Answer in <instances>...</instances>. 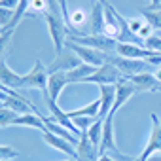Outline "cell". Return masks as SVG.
<instances>
[{
	"mask_svg": "<svg viewBox=\"0 0 161 161\" xmlns=\"http://www.w3.org/2000/svg\"><path fill=\"white\" fill-rule=\"evenodd\" d=\"M46 19V25H47V32H49V38L53 42V47H55V53H61L66 46V40H68V34H70V29L68 25L64 23V17L61 14H51L47 12L44 15Z\"/></svg>",
	"mask_w": 161,
	"mask_h": 161,
	"instance_id": "cell-1",
	"label": "cell"
},
{
	"mask_svg": "<svg viewBox=\"0 0 161 161\" xmlns=\"http://www.w3.org/2000/svg\"><path fill=\"white\" fill-rule=\"evenodd\" d=\"M114 116L116 112H110L104 119H103V138H101V146H99V153H116L119 159H125V161H133L135 157L131 155H125L118 144H116V136H114Z\"/></svg>",
	"mask_w": 161,
	"mask_h": 161,
	"instance_id": "cell-2",
	"label": "cell"
},
{
	"mask_svg": "<svg viewBox=\"0 0 161 161\" xmlns=\"http://www.w3.org/2000/svg\"><path fill=\"white\" fill-rule=\"evenodd\" d=\"M66 42H74V44H80V46H87V47L99 49L103 53H116V46H118V40L108 38L104 34H68Z\"/></svg>",
	"mask_w": 161,
	"mask_h": 161,
	"instance_id": "cell-3",
	"label": "cell"
},
{
	"mask_svg": "<svg viewBox=\"0 0 161 161\" xmlns=\"http://www.w3.org/2000/svg\"><path fill=\"white\" fill-rule=\"evenodd\" d=\"M104 61L110 63L112 66H116L125 78L127 76H135V74H140V72H152V66L144 61V59H127V57H119L116 53H106L104 55Z\"/></svg>",
	"mask_w": 161,
	"mask_h": 161,
	"instance_id": "cell-4",
	"label": "cell"
},
{
	"mask_svg": "<svg viewBox=\"0 0 161 161\" xmlns=\"http://www.w3.org/2000/svg\"><path fill=\"white\" fill-rule=\"evenodd\" d=\"M125 76L116 68L112 66L110 63H104L103 66H99L95 70V74H91L84 84H97V86H118L119 82H123Z\"/></svg>",
	"mask_w": 161,
	"mask_h": 161,
	"instance_id": "cell-5",
	"label": "cell"
},
{
	"mask_svg": "<svg viewBox=\"0 0 161 161\" xmlns=\"http://www.w3.org/2000/svg\"><path fill=\"white\" fill-rule=\"evenodd\" d=\"M47 66H44L42 61H34L32 68L25 74V89L32 87V89H40L44 95L47 93Z\"/></svg>",
	"mask_w": 161,
	"mask_h": 161,
	"instance_id": "cell-6",
	"label": "cell"
},
{
	"mask_svg": "<svg viewBox=\"0 0 161 161\" xmlns=\"http://www.w3.org/2000/svg\"><path fill=\"white\" fill-rule=\"evenodd\" d=\"M150 119H152V131L142 153L138 155V161H146L150 155L161 153V119L157 118V114H150Z\"/></svg>",
	"mask_w": 161,
	"mask_h": 161,
	"instance_id": "cell-7",
	"label": "cell"
},
{
	"mask_svg": "<svg viewBox=\"0 0 161 161\" xmlns=\"http://www.w3.org/2000/svg\"><path fill=\"white\" fill-rule=\"evenodd\" d=\"M82 64V61L78 59V55L74 51H70L68 47H64L61 53H55L53 63H49L47 66V74H55V72H70L76 66Z\"/></svg>",
	"mask_w": 161,
	"mask_h": 161,
	"instance_id": "cell-8",
	"label": "cell"
},
{
	"mask_svg": "<svg viewBox=\"0 0 161 161\" xmlns=\"http://www.w3.org/2000/svg\"><path fill=\"white\" fill-rule=\"evenodd\" d=\"M64 47H68L70 51H74L78 55V59L82 61V63H86V64H91V66L99 68V66H103L106 63L104 61L106 53H103L99 49H93V47H87V46H80V44H74V42H66Z\"/></svg>",
	"mask_w": 161,
	"mask_h": 161,
	"instance_id": "cell-9",
	"label": "cell"
},
{
	"mask_svg": "<svg viewBox=\"0 0 161 161\" xmlns=\"http://www.w3.org/2000/svg\"><path fill=\"white\" fill-rule=\"evenodd\" d=\"M0 82L8 91L19 93V89H25V74H17L15 70L10 68L6 59H2L0 61Z\"/></svg>",
	"mask_w": 161,
	"mask_h": 161,
	"instance_id": "cell-10",
	"label": "cell"
},
{
	"mask_svg": "<svg viewBox=\"0 0 161 161\" xmlns=\"http://www.w3.org/2000/svg\"><path fill=\"white\" fill-rule=\"evenodd\" d=\"M68 84H70V82H68L66 72L49 74V78H47V93H46L44 97H47V99L53 101V103H59V97H61L63 89H64Z\"/></svg>",
	"mask_w": 161,
	"mask_h": 161,
	"instance_id": "cell-11",
	"label": "cell"
},
{
	"mask_svg": "<svg viewBox=\"0 0 161 161\" xmlns=\"http://www.w3.org/2000/svg\"><path fill=\"white\" fill-rule=\"evenodd\" d=\"M99 155V146H95L84 133L76 144V161H97Z\"/></svg>",
	"mask_w": 161,
	"mask_h": 161,
	"instance_id": "cell-12",
	"label": "cell"
},
{
	"mask_svg": "<svg viewBox=\"0 0 161 161\" xmlns=\"http://www.w3.org/2000/svg\"><path fill=\"white\" fill-rule=\"evenodd\" d=\"M42 138H44V142H46L47 146L55 148L57 152H63V153H64L66 157H70V159H76V144H72V142H68L66 138H61V136H57V135H53V133H49V131L42 133Z\"/></svg>",
	"mask_w": 161,
	"mask_h": 161,
	"instance_id": "cell-13",
	"label": "cell"
},
{
	"mask_svg": "<svg viewBox=\"0 0 161 161\" xmlns=\"http://www.w3.org/2000/svg\"><path fill=\"white\" fill-rule=\"evenodd\" d=\"M127 82H131L138 93H144V91H157V87L161 86L155 76L152 72H140V74H135V76H127L125 78Z\"/></svg>",
	"mask_w": 161,
	"mask_h": 161,
	"instance_id": "cell-14",
	"label": "cell"
},
{
	"mask_svg": "<svg viewBox=\"0 0 161 161\" xmlns=\"http://www.w3.org/2000/svg\"><path fill=\"white\" fill-rule=\"evenodd\" d=\"M152 51L146 49L144 46L138 44H129V42H118L116 46V55L127 57V59H146Z\"/></svg>",
	"mask_w": 161,
	"mask_h": 161,
	"instance_id": "cell-15",
	"label": "cell"
},
{
	"mask_svg": "<svg viewBox=\"0 0 161 161\" xmlns=\"http://www.w3.org/2000/svg\"><path fill=\"white\" fill-rule=\"evenodd\" d=\"M138 91H136V87L131 84V82H127V80H123V82H119L118 86H116V101H114V106H112V112H118L133 95H136Z\"/></svg>",
	"mask_w": 161,
	"mask_h": 161,
	"instance_id": "cell-16",
	"label": "cell"
},
{
	"mask_svg": "<svg viewBox=\"0 0 161 161\" xmlns=\"http://www.w3.org/2000/svg\"><path fill=\"white\" fill-rule=\"evenodd\" d=\"M91 32L89 34H103L104 29V6L101 2H93V10H91V21H89Z\"/></svg>",
	"mask_w": 161,
	"mask_h": 161,
	"instance_id": "cell-17",
	"label": "cell"
},
{
	"mask_svg": "<svg viewBox=\"0 0 161 161\" xmlns=\"http://www.w3.org/2000/svg\"><path fill=\"white\" fill-rule=\"evenodd\" d=\"M95 70H97V66H91V64L82 63L80 66H76L74 70L66 72V76H68V82L70 84H84L91 74H95Z\"/></svg>",
	"mask_w": 161,
	"mask_h": 161,
	"instance_id": "cell-18",
	"label": "cell"
},
{
	"mask_svg": "<svg viewBox=\"0 0 161 161\" xmlns=\"http://www.w3.org/2000/svg\"><path fill=\"white\" fill-rule=\"evenodd\" d=\"M99 112H101V99L97 101H91L89 104L82 106V108H76V110H68L66 116L72 119V118H78V116H91V118H99Z\"/></svg>",
	"mask_w": 161,
	"mask_h": 161,
	"instance_id": "cell-19",
	"label": "cell"
},
{
	"mask_svg": "<svg viewBox=\"0 0 161 161\" xmlns=\"http://www.w3.org/2000/svg\"><path fill=\"white\" fill-rule=\"evenodd\" d=\"M86 23H87V14H86V10L76 8L74 12H70V17H68V29H70V32H76L78 27H84Z\"/></svg>",
	"mask_w": 161,
	"mask_h": 161,
	"instance_id": "cell-20",
	"label": "cell"
},
{
	"mask_svg": "<svg viewBox=\"0 0 161 161\" xmlns=\"http://www.w3.org/2000/svg\"><path fill=\"white\" fill-rule=\"evenodd\" d=\"M140 14L146 17V21L152 25L153 31H161V10L159 8H142Z\"/></svg>",
	"mask_w": 161,
	"mask_h": 161,
	"instance_id": "cell-21",
	"label": "cell"
},
{
	"mask_svg": "<svg viewBox=\"0 0 161 161\" xmlns=\"http://www.w3.org/2000/svg\"><path fill=\"white\" fill-rule=\"evenodd\" d=\"M99 118H91V116H78V118H72V123L76 125V129L80 131V135H84L91 129V125L97 121Z\"/></svg>",
	"mask_w": 161,
	"mask_h": 161,
	"instance_id": "cell-22",
	"label": "cell"
},
{
	"mask_svg": "<svg viewBox=\"0 0 161 161\" xmlns=\"http://www.w3.org/2000/svg\"><path fill=\"white\" fill-rule=\"evenodd\" d=\"M127 25H129V31L138 38V34H140V31L148 25V21H146V17L140 14V15H136V17H129L127 19Z\"/></svg>",
	"mask_w": 161,
	"mask_h": 161,
	"instance_id": "cell-23",
	"label": "cell"
},
{
	"mask_svg": "<svg viewBox=\"0 0 161 161\" xmlns=\"http://www.w3.org/2000/svg\"><path fill=\"white\" fill-rule=\"evenodd\" d=\"M86 135H87V138H89L95 146H101V138H103V119H97Z\"/></svg>",
	"mask_w": 161,
	"mask_h": 161,
	"instance_id": "cell-24",
	"label": "cell"
},
{
	"mask_svg": "<svg viewBox=\"0 0 161 161\" xmlns=\"http://www.w3.org/2000/svg\"><path fill=\"white\" fill-rule=\"evenodd\" d=\"M14 32H15V29H6L2 34H0V61L6 59V51L10 47V42L14 38Z\"/></svg>",
	"mask_w": 161,
	"mask_h": 161,
	"instance_id": "cell-25",
	"label": "cell"
},
{
	"mask_svg": "<svg viewBox=\"0 0 161 161\" xmlns=\"http://www.w3.org/2000/svg\"><path fill=\"white\" fill-rule=\"evenodd\" d=\"M17 116H19L17 112L6 108V106L2 104V106H0V127H12V125H14V119H15Z\"/></svg>",
	"mask_w": 161,
	"mask_h": 161,
	"instance_id": "cell-26",
	"label": "cell"
},
{
	"mask_svg": "<svg viewBox=\"0 0 161 161\" xmlns=\"http://www.w3.org/2000/svg\"><path fill=\"white\" fill-rule=\"evenodd\" d=\"M19 157V152L8 144H0V161H14Z\"/></svg>",
	"mask_w": 161,
	"mask_h": 161,
	"instance_id": "cell-27",
	"label": "cell"
},
{
	"mask_svg": "<svg viewBox=\"0 0 161 161\" xmlns=\"http://www.w3.org/2000/svg\"><path fill=\"white\" fill-rule=\"evenodd\" d=\"M144 47H146V49H150V51L161 53V36L152 34L150 38H146V40H144Z\"/></svg>",
	"mask_w": 161,
	"mask_h": 161,
	"instance_id": "cell-28",
	"label": "cell"
},
{
	"mask_svg": "<svg viewBox=\"0 0 161 161\" xmlns=\"http://www.w3.org/2000/svg\"><path fill=\"white\" fill-rule=\"evenodd\" d=\"M14 10H6V8H0V23H2L4 29H10L12 21H14Z\"/></svg>",
	"mask_w": 161,
	"mask_h": 161,
	"instance_id": "cell-29",
	"label": "cell"
},
{
	"mask_svg": "<svg viewBox=\"0 0 161 161\" xmlns=\"http://www.w3.org/2000/svg\"><path fill=\"white\" fill-rule=\"evenodd\" d=\"M19 6V0H0V8H6V10H17Z\"/></svg>",
	"mask_w": 161,
	"mask_h": 161,
	"instance_id": "cell-30",
	"label": "cell"
},
{
	"mask_svg": "<svg viewBox=\"0 0 161 161\" xmlns=\"http://www.w3.org/2000/svg\"><path fill=\"white\" fill-rule=\"evenodd\" d=\"M59 6H61V12H63V17H64V23L68 25V17H70V12H68V0H57Z\"/></svg>",
	"mask_w": 161,
	"mask_h": 161,
	"instance_id": "cell-31",
	"label": "cell"
},
{
	"mask_svg": "<svg viewBox=\"0 0 161 161\" xmlns=\"http://www.w3.org/2000/svg\"><path fill=\"white\" fill-rule=\"evenodd\" d=\"M97 161H116V159H114V157H112L110 153H101Z\"/></svg>",
	"mask_w": 161,
	"mask_h": 161,
	"instance_id": "cell-32",
	"label": "cell"
},
{
	"mask_svg": "<svg viewBox=\"0 0 161 161\" xmlns=\"http://www.w3.org/2000/svg\"><path fill=\"white\" fill-rule=\"evenodd\" d=\"M153 76H155V80H157V82H159V84H161V66H159V68H155V70H153Z\"/></svg>",
	"mask_w": 161,
	"mask_h": 161,
	"instance_id": "cell-33",
	"label": "cell"
},
{
	"mask_svg": "<svg viewBox=\"0 0 161 161\" xmlns=\"http://www.w3.org/2000/svg\"><path fill=\"white\" fill-rule=\"evenodd\" d=\"M146 161H161V153H153V155H150Z\"/></svg>",
	"mask_w": 161,
	"mask_h": 161,
	"instance_id": "cell-34",
	"label": "cell"
},
{
	"mask_svg": "<svg viewBox=\"0 0 161 161\" xmlns=\"http://www.w3.org/2000/svg\"><path fill=\"white\" fill-rule=\"evenodd\" d=\"M150 4H152L150 8H159L161 6V0H150Z\"/></svg>",
	"mask_w": 161,
	"mask_h": 161,
	"instance_id": "cell-35",
	"label": "cell"
},
{
	"mask_svg": "<svg viewBox=\"0 0 161 161\" xmlns=\"http://www.w3.org/2000/svg\"><path fill=\"white\" fill-rule=\"evenodd\" d=\"M63 161H76V159H70V157H66V159H63Z\"/></svg>",
	"mask_w": 161,
	"mask_h": 161,
	"instance_id": "cell-36",
	"label": "cell"
},
{
	"mask_svg": "<svg viewBox=\"0 0 161 161\" xmlns=\"http://www.w3.org/2000/svg\"><path fill=\"white\" fill-rule=\"evenodd\" d=\"M4 31H6V29H0V34H2V32H4Z\"/></svg>",
	"mask_w": 161,
	"mask_h": 161,
	"instance_id": "cell-37",
	"label": "cell"
},
{
	"mask_svg": "<svg viewBox=\"0 0 161 161\" xmlns=\"http://www.w3.org/2000/svg\"><path fill=\"white\" fill-rule=\"evenodd\" d=\"M157 91H159V93H161V86H159V87H157Z\"/></svg>",
	"mask_w": 161,
	"mask_h": 161,
	"instance_id": "cell-38",
	"label": "cell"
},
{
	"mask_svg": "<svg viewBox=\"0 0 161 161\" xmlns=\"http://www.w3.org/2000/svg\"><path fill=\"white\" fill-rule=\"evenodd\" d=\"M133 161H138V157H135V159H133Z\"/></svg>",
	"mask_w": 161,
	"mask_h": 161,
	"instance_id": "cell-39",
	"label": "cell"
},
{
	"mask_svg": "<svg viewBox=\"0 0 161 161\" xmlns=\"http://www.w3.org/2000/svg\"><path fill=\"white\" fill-rule=\"evenodd\" d=\"M0 29H4V27H2V23H0Z\"/></svg>",
	"mask_w": 161,
	"mask_h": 161,
	"instance_id": "cell-40",
	"label": "cell"
},
{
	"mask_svg": "<svg viewBox=\"0 0 161 161\" xmlns=\"http://www.w3.org/2000/svg\"><path fill=\"white\" fill-rule=\"evenodd\" d=\"M159 10H161V6H159Z\"/></svg>",
	"mask_w": 161,
	"mask_h": 161,
	"instance_id": "cell-41",
	"label": "cell"
},
{
	"mask_svg": "<svg viewBox=\"0 0 161 161\" xmlns=\"http://www.w3.org/2000/svg\"><path fill=\"white\" fill-rule=\"evenodd\" d=\"M0 106H2V104H0Z\"/></svg>",
	"mask_w": 161,
	"mask_h": 161,
	"instance_id": "cell-42",
	"label": "cell"
}]
</instances>
